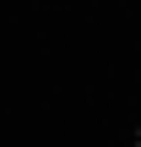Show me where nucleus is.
<instances>
[{
	"label": "nucleus",
	"mask_w": 141,
	"mask_h": 147,
	"mask_svg": "<svg viewBox=\"0 0 141 147\" xmlns=\"http://www.w3.org/2000/svg\"><path fill=\"white\" fill-rule=\"evenodd\" d=\"M136 147H141V131H136Z\"/></svg>",
	"instance_id": "nucleus-1"
}]
</instances>
